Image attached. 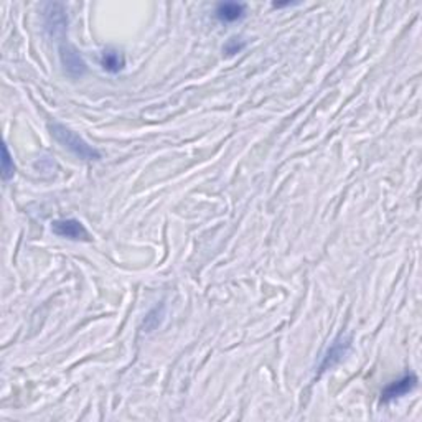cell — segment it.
Segmentation results:
<instances>
[{
  "instance_id": "obj_1",
  "label": "cell",
  "mask_w": 422,
  "mask_h": 422,
  "mask_svg": "<svg viewBox=\"0 0 422 422\" xmlns=\"http://www.w3.org/2000/svg\"><path fill=\"white\" fill-rule=\"evenodd\" d=\"M50 132L65 149L75 154L81 161H99L101 159V154L69 127L60 124V122H51Z\"/></svg>"
},
{
  "instance_id": "obj_2",
  "label": "cell",
  "mask_w": 422,
  "mask_h": 422,
  "mask_svg": "<svg viewBox=\"0 0 422 422\" xmlns=\"http://www.w3.org/2000/svg\"><path fill=\"white\" fill-rule=\"evenodd\" d=\"M43 20L45 28L51 36L58 38V42H63L65 34H67V10L61 3H45L43 5Z\"/></svg>"
},
{
  "instance_id": "obj_3",
  "label": "cell",
  "mask_w": 422,
  "mask_h": 422,
  "mask_svg": "<svg viewBox=\"0 0 422 422\" xmlns=\"http://www.w3.org/2000/svg\"><path fill=\"white\" fill-rule=\"evenodd\" d=\"M51 229L55 235H58L61 237H68V239L91 241V235H89L88 229L84 228V224L75 218L53 221Z\"/></svg>"
},
{
  "instance_id": "obj_4",
  "label": "cell",
  "mask_w": 422,
  "mask_h": 422,
  "mask_svg": "<svg viewBox=\"0 0 422 422\" xmlns=\"http://www.w3.org/2000/svg\"><path fill=\"white\" fill-rule=\"evenodd\" d=\"M60 56H61V63L71 76H81L84 75L86 71V63L84 60L81 58L80 53H78L71 45L68 43H60Z\"/></svg>"
},
{
  "instance_id": "obj_5",
  "label": "cell",
  "mask_w": 422,
  "mask_h": 422,
  "mask_svg": "<svg viewBox=\"0 0 422 422\" xmlns=\"http://www.w3.org/2000/svg\"><path fill=\"white\" fill-rule=\"evenodd\" d=\"M348 350H350V338L345 337V335H340L338 338H335L333 342L330 343L327 353L323 355V360L320 363V371H325L329 370V368L335 366V364L347 355Z\"/></svg>"
},
{
  "instance_id": "obj_6",
  "label": "cell",
  "mask_w": 422,
  "mask_h": 422,
  "mask_svg": "<svg viewBox=\"0 0 422 422\" xmlns=\"http://www.w3.org/2000/svg\"><path fill=\"white\" fill-rule=\"evenodd\" d=\"M417 384V378L414 375H406L401 379L392 381L389 386H386V389L383 391V395H381V399H383V403H391V401L399 399V397H403L408 395V392H411L414 388H416Z\"/></svg>"
},
{
  "instance_id": "obj_7",
  "label": "cell",
  "mask_w": 422,
  "mask_h": 422,
  "mask_svg": "<svg viewBox=\"0 0 422 422\" xmlns=\"http://www.w3.org/2000/svg\"><path fill=\"white\" fill-rule=\"evenodd\" d=\"M215 14H216V17H218L220 22L233 23V22H237V20H241L244 17L246 5H244V3H237V2H224V3H220V5L216 7Z\"/></svg>"
},
{
  "instance_id": "obj_8",
  "label": "cell",
  "mask_w": 422,
  "mask_h": 422,
  "mask_svg": "<svg viewBox=\"0 0 422 422\" xmlns=\"http://www.w3.org/2000/svg\"><path fill=\"white\" fill-rule=\"evenodd\" d=\"M101 65L106 71L117 73L124 68V56L116 50H106L101 56Z\"/></svg>"
},
{
  "instance_id": "obj_9",
  "label": "cell",
  "mask_w": 422,
  "mask_h": 422,
  "mask_svg": "<svg viewBox=\"0 0 422 422\" xmlns=\"http://www.w3.org/2000/svg\"><path fill=\"white\" fill-rule=\"evenodd\" d=\"M15 175V163L14 159H12V155L9 152V147L3 145L2 147V178L10 180Z\"/></svg>"
},
{
  "instance_id": "obj_10",
  "label": "cell",
  "mask_w": 422,
  "mask_h": 422,
  "mask_svg": "<svg viewBox=\"0 0 422 422\" xmlns=\"http://www.w3.org/2000/svg\"><path fill=\"white\" fill-rule=\"evenodd\" d=\"M244 48V42H241V40L237 38H231L226 43V47H224V51L228 53V55H235V53L241 51Z\"/></svg>"
}]
</instances>
